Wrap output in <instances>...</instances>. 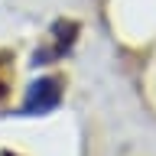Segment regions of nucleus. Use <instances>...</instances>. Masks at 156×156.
Here are the masks:
<instances>
[{
  "mask_svg": "<svg viewBox=\"0 0 156 156\" xmlns=\"http://www.w3.org/2000/svg\"><path fill=\"white\" fill-rule=\"evenodd\" d=\"M58 101H62V81L55 75H42L26 88V94H23V114H33V117L49 114L52 107H58Z\"/></svg>",
  "mask_w": 156,
  "mask_h": 156,
  "instance_id": "f257e3e1",
  "label": "nucleus"
}]
</instances>
